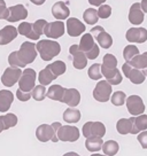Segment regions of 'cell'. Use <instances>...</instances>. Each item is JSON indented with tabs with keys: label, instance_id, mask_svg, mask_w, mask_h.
Wrapping results in <instances>:
<instances>
[{
	"label": "cell",
	"instance_id": "obj_45",
	"mask_svg": "<svg viewBox=\"0 0 147 156\" xmlns=\"http://www.w3.org/2000/svg\"><path fill=\"white\" fill-rule=\"evenodd\" d=\"M137 139L139 144H140V146L144 149H147V131H142L140 133H138Z\"/></svg>",
	"mask_w": 147,
	"mask_h": 156
},
{
	"label": "cell",
	"instance_id": "obj_51",
	"mask_svg": "<svg viewBox=\"0 0 147 156\" xmlns=\"http://www.w3.org/2000/svg\"><path fill=\"white\" fill-rule=\"evenodd\" d=\"M4 131V126H2V122H1V117H0V133Z\"/></svg>",
	"mask_w": 147,
	"mask_h": 156
},
{
	"label": "cell",
	"instance_id": "obj_35",
	"mask_svg": "<svg viewBox=\"0 0 147 156\" xmlns=\"http://www.w3.org/2000/svg\"><path fill=\"white\" fill-rule=\"evenodd\" d=\"M83 19L88 24L94 25L97 22H98V20H99L97 9H94V8H88V9L84 12Z\"/></svg>",
	"mask_w": 147,
	"mask_h": 156
},
{
	"label": "cell",
	"instance_id": "obj_38",
	"mask_svg": "<svg viewBox=\"0 0 147 156\" xmlns=\"http://www.w3.org/2000/svg\"><path fill=\"white\" fill-rule=\"evenodd\" d=\"M101 67L106 69H115L117 67V58L113 54H106L102 58Z\"/></svg>",
	"mask_w": 147,
	"mask_h": 156
},
{
	"label": "cell",
	"instance_id": "obj_26",
	"mask_svg": "<svg viewBox=\"0 0 147 156\" xmlns=\"http://www.w3.org/2000/svg\"><path fill=\"white\" fill-rule=\"evenodd\" d=\"M66 88L60 86V85H51V87L48 88V91L46 92V97L49 98L51 100L54 101H60L62 102V99H63V94Z\"/></svg>",
	"mask_w": 147,
	"mask_h": 156
},
{
	"label": "cell",
	"instance_id": "obj_14",
	"mask_svg": "<svg viewBox=\"0 0 147 156\" xmlns=\"http://www.w3.org/2000/svg\"><path fill=\"white\" fill-rule=\"evenodd\" d=\"M44 34L46 37L53 39H58L64 34V23L62 21H54L47 23L45 27Z\"/></svg>",
	"mask_w": 147,
	"mask_h": 156
},
{
	"label": "cell",
	"instance_id": "obj_48",
	"mask_svg": "<svg viewBox=\"0 0 147 156\" xmlns=\"http://www.w3.org/2000/svg\"><path fill=\"white\" fill-rule=\"evenodd\" d=\"M140 7H142V10L144 13H147V0H142Z\"/></svg>",
	"mask_w": 147,
	"mask_h": 156
},
{
	"label": "cell",
	"instance_id": "obj_12",
	"mask_svg": "<svg viewBox=\"0 0 147 156\" xmlns=\"http://www.w3.org/2000/svg\"><path fill=\"white\" fill-rule=\"evenodd\" d=\"M69 53H70L71 58H73V64L76 69L82 70V69H84L88 66V58H86L85 53H83V52L79 49L78 45H73V46H70Z\"/></svg>",
	"mask_w": 147,
	"mask_h": 156
},
{
	"label": "cell",
	"instance_id": "obj_21",
	"mask_svg": "<svg viewBox=\"0 0 147 156\" xmlns=\"http://www.w3.org/2000/svg\"><path fill=\"white\" fill-rule=\"evenodd\" d=\"M52 14L58 21H62L69 17L70 14V9L68 8V2H63V1H58L55 2L52 7Z\"/></svg>",
	"mask_w": 147,
	"mask_h": 156
},
{
	"label": "cell",
	"instance_id": "obj_32",
	"mask_svg": "<svg viewBox=\"0 0 147 156\" xmlns=\"http://www.w3.org/2000/svg\"><path fill=\"white\" fill-rule=\"evenodd\" d=\"M101 149L103 151V153H105L106 156H114L117 154L118 149H120V146H118V144L116 141H114V140H108V141L103 142Z\"/></svg>",
	"mask_w": 147,
	"mask_h": 156
},
{
	"label": "cell",
	"instance_id": "obj_10",
	"mask_svg": "<svg viewBox=\"0 0 147 156\" xmlns=\"http://www.w3.org/2000/svg\"><path fill=\"white\" fill-rule=\"evenodd\" d=\"M125 103H127V112L132 116L142 115L145 112V105H144L142 99L139 95H130L129 98H127Z\"/></svg>",
	"mask_w": 147,
	"mask_h": 156
},
{
	"label": "cell",
	"instance_id": "obj_9",
	"mask_svg": "<svg viewBox=\"0 0 147 156\" xmlns=\"http://www.w3.org/2000/svg\"><path fill=\"white\" fill-rule=\"evenodd\" d=\"M122 70L123 73H124V77H127L132 84H136V85H139V84H142L145 82V73L142 70H138L136 68H132L130 64L125 62V63L122 66Z\"/></svg>",
	"mask_w": 147,
	"mask_h": 156
},
{
	"label": "cell",
	"instance_id": "obj_6",
	"mask_svg": "<svg viewBox=\"0 0 147 156\" xmlns=\"http://www.w3.org/2000/svg\"><path fill=\"white\" fill-rule=\"evenodd\" d=\"M112 85L107 80H100L93 90V98L99 102H107L112 97Z\"/></svg>",
	"mask_w": 147,
	"mask_h": 156
},
{
	"label": "cell",
	"instance_id": "obj_24",
	"mask_svg": "<svg viewBox=\"0 0 147 156\" xmlns=\"http://www.w3.org/2000/svg\"><path fill=\"white\" fill-rule=\"evenodd\" d=\"M14 101V94L8 90L0 91V112H6L9 110L12 103Z\"/></svg>",
	"mask_w": 147,
	"mask_h": 156
},
{
	"label": "cell",
	"instance_id": "obj_54",
	"mask_svg": "<svg viewBox=\"0 0 147 156\" xmlns=\"http://www.w3.org/2000/svg\"><path fill=\"white\" fill-rule=\"evenodd\" d=\"M74 156H81V155H78L77 153H75V154H74Z\"/></svg>",
	"mask_w": 147,
	"mask_h": 156
},
{
	"label": "cell",
	"instance_id": "obj_42",
	"mask_svg": "<svg viewBox=\"0 0 147 156\" xmlns=\"http://www.w3.org/2000/svg\"><path fill=\"white\" fill-rule=\"evenodd\" d=\"M47 21L46 20H38V21H36L34 24H32V27H34V32L38 34V36H41V34H44V30H45V27L47 25Z\"/></svg>",
	"mask_w": 147,
	"mask_h": 156
},
{
	"label": "cell",
	"instance_id": "obj_41",
	"mask_svg": "<svg viewBox=\"0 0 147 156\" xmlns=\"http://www.w3.org/2000/svg\"><path fill=\"white\" fill-rule=\"evenodd\" d=\"M8 63L10 64V67H13V68H24L25 66L24 64H22L20 62V60L17 58V52L14 51V52H12L9 54V56H8Z\"/></svg>",
	"mask_w": 147,
	"mask_h": 156
},
{
	"label": "cell",
	"instance_id": "obj_40",
	"mask_svg": "<svg viewBox=\"0 0 147 156\" xmlns=\"http://www.w3.org/2000/svg\"><path fill=\"white\" fill-rule=\"evenodd\" d=\"M110 100H112V103H113L114 106L120 107V106H123L124 102L127 101V95H125V93L122 92V91H117V92H115L113 95H112Z\"/></svg>",
	"mask_w": 147,
	"mask_h": 156
},
{
	"label": "cell",
	"instance_id": "obj_22",
	"mask_svg": "<svg viewBox=\"0 0 147 156\" xmlns=\"http://www.w3.org/2000/svg\"><path fill=\"white\" fill-rule=\"evenodd\" d=\"M101 73H102V76L106 77V80L110 85H118V84L122 83V73H120V70L117 68L106 69L101 67Z\"/></svg>",
	"mask_w": 147,
	"mask_h": 156
},
{
	"label": "cell",
	"instance_id": "obj_27",
	"mask_svg": "<svg viewBox=\"0 0 147 156\" xmlns=\"http://www.w3.org/2000/svg\"><path fill=\"white\" fill-rule=\"evenodd\" d=\"M127 63L130 64L132 68H136L138 70H145V69H147V52L142 53V55L140 54L136 55Z\"/></svg>",
	"mask_w": 147,
	"mask_h": 156
},
{
	"label": "cell",
	"instance_id": "obj_5",
	"mask_svg": "<svg viewBox=\"0 0 147 156\" xmlns=\"http://www.w3.org/2000/svg\"><path fill=\"white\" fill-rule=\"evenodd\" d=\"M19 86L20 90L23 92L30 93L34 87V83H36V71L34 69H25L21 75L20 79H19Z\"/></svg>",
	"mask_w": 147,
	"mask_h": 156
},
{
	"label": "cell",
	"instance_id": "obj_50",
	"mask_svg": "<svg viewBox=\"0 0 147 156\" xmlns=\"http://www.w3.org/2000/svg\"><path fill=\"white\" fill-rule=\"evenodd\" d=\"M74 154H75V151H69V153H66L63 156H74Z\"/></svg>",
	"mask_w": 147,
	"mask_h": 156
},
{
	"label": "cell",
	"instance_id": "obj_4",
	"mask_svg": "<svg viewBox=\"0 0 147 156\" xmlns=\"http://www.w3.org/2000/svg\"><path fill=\"white\" fill-rule=\"evenodd\" d=\"M106 134V126L101 122H88L83 125V136L88 138H102Z\"/></svg>",
	"mask_w": 147,
	"mask_h": 156
},
{
	"label": "cell",
	"instance_id": "obj_36",
	"mask_svg": "<svg viewBox=\"0 0 147 156\" xmlns=\"http://www.w3.org/2000/svg\"><path fill=\"white\" fill-rule=\"evenodd\" d=\"M138 54H139V49H138L137 46L127 45V46L124 47V51H123V58L125 60V62H129Z\"/></svg>",
	"mask_w": 147,
	"mask_h": 156
},
{
	"label": "cell",
	"instance_id": "obj_25",
	"mask_svg": "<svg viewBox=\"0 0 147 156\" xmlns=\"http://www.w3.org/2000/svg\"><path fill=\"white\" fill-rule=\"evenodd\" d=\"M17 32L22 36H24L27 38L29 39H32V40H38L39 39V36L34 32V27L31 23L29 22H23V23H21L19 25V28H17Z\"/></svg>",
	"mask_w": 147,
	"mask_h": 156
},
{
	"label": "cell",
	"instance_id": "obj_23",
	"mask_svg": "<svg viewBox=\"0 0 147 156\" xmlns=\"http://www.w3.org/2000/svg\"><path fill=\"white\" fill-rule=\"evenodd\" d=\"M130 119L132 122L131 134H138V133L147 130V115L142 114L139 116H132Z\"/></svg>",
	"mask_w": 147,
	"mask_h": 156
},
{
	"label": "cell",
	"instance_id": "obj_33",
	"mask_svg": "<svg viewBox=\"0 0 147 156\" xmlns=\"http://www.w3.org/2000/svg\"><path fill=\"white\" fill-rule=\"evenodd\" d=\"M0 117H1V122H2L4 130H8V129L15 126L17 124V117H16V115L12 114V112H8V114L2 115V116Z\"/></svg>",
	"mask_w": 147,
	"mask_h": 156
},
{
	"label": "cell",
	"instance_id": "obj_34",
	"mask_svg": "<svg viewBox=\"0 0 147 156\" xmlns=\"http://www.w3.org/2000/svg\"><path fill=\"white\" fill-rule=\"evenodd\" d=\"M55 79H56V78L51 73V71H49L47 68L40 70L39 75H38V80H39L40 85H44V86L51 84L53 80H55Z\"/></svg>",
	"mask_w": 147,
	"mask_h": 156
},
{
	"label": "cell",
	"instance_id": "obj_30",
	"mask_svg": "<svg viewBox=\"0 0 147 156\" xmlns=\"http://www.w3.org/2000/svg\"><path fill=\"white\" fill-rule=\"evenodd\" d=\"M103 141L102 138H88L85 140V147L88 151H92V153H95V151H99L101 148H102Z\"/></svg>",
	"mask_w": 147,
	"mask_h": 156
},
{
	"label": "cell",
	"instance_id": "obj_46",
	"mask_svg": "<svg viewBox=\"0 0 147 156\" xmlns=\"http://www.w3.org/2000/svg\"><path fill=\"white\" fill-rule=\"evenodd\" d=\"M16 98L22 101V102H25V101H28L30 98H31V92L30 93H27V92H23V91H21L20 88L16 91Z\"/></svg>",
	"mask_w": 147,
	"mask_h": 156
},
{
	"label": "cell",
	"instance_id": "obj_37",
	"mask_svg": "<svg viewBox=\"0 0 147 156\" xmlns=\"http://www.w3.org/2000/svg\"><path fill=\"white\" fill-rule=\"evenodd\" d=\"M46 92L47 91L44 85H37L31 91V97L34 98L36 101H44V99L46 98Z\"/></svg>",
	"mask_w": 147,
	"mask_h": 156
},
{
	"label": "cell",
	"instance_id": "obj_1",
	"mask_svg": "<svg viewBox=\"0 0 147 156\" xmlns=\"http://www.w3.org/2000/svg\"><path fill=\"white\" fill-rule=\"evenodd\" d=\"M36 49L39 53L41 60H44V61H51L56 55H59L61 52L59 43H56L54 40H49V39L39 40L36 44Z\"/></svg>",
	"mask_w": 147,
	"mask_h": 156
},
{
	"label": "cell",
	"instance_id": "obj_8",
	"mask_svg": "<svg viewBox=\"0 0 147 156\" xmlns=\"http://www.w3.org/2000/svg\"><path fill=\"white\" fill-rule=\"evenodd\" d=\"M90 34H92V37L97 40L98 45L100 47H102V48H109L113 45V38L100 25H97V27L92 28Z\"/></svg>",
	"mask_w": 147,
	"mask_h": 156
},
{
	"label": "cell",
	"instance_id": "obj_3",
	"mask_svg": "<svg viewBox=\"0 0 147 156\" xmlns=\"http://www.w3.org/2000/svg\"><path fill=\"white\" fill-rule=\"evenodd\" d=\"M17 52V58L20 60V62L22 64H30L32 63L36 56H37V49H36V45L31 41H24L21 45V47Z\"/></svg>",
	"mask_w": 147,
	"mask_h": 156
},
{
	"label": "cell",
	"instance_id": "obj_43",
	"mask_svg": "<svg viewBox=\"0 0 147 156\" xmlns=\"http://www.w3.org/2000/svg\"><path fill=\"white\" fill-rule=\"evenodd\" d=\"M98 17L99 19H108L110 15H112V7L108 5H101L99 6L98 9Z\"/></svg>",
	"mask_w": 147,
	"mask_h": 156
},
{
	"label": "cell",
	"instance_id": "obj_47",
	"mask_svg": "<svg viewBox=\"0 0 147 156\" xmlns=\"http://www.w3.org/2000/svg\"><path fill=\"white\" fill-rule=\"evenodd\" d=\"M106 0H88L90 5L92 6H101Z\"/></svg>",
	"mask_w": 147,
	"mask_h": 156
},
{
	"label": "cell",
	"instance_id": "obj_29",
	"mask_svg": "<svg viewBox=\"0 0 147 156\" xmlns=\"http://www.w3.org/2000/svg\"><path fill=\"white\" fill-rule=\"evenodd\" d=\"M116 130L120 134H129L132 130V122L130 118H121L116 124Z\"/></svg>",
	"mask_w": 147,
	"mask_h": 156
},
{
	"label": "cell",
	"instance_id": "obj_20",
	"mask_svg": "<svg viewBox=\"0 0 147 156\" xmlns=\"http://www.w3.org/2000/svg\"><path fill=\"white\" fill-rule=\"evenodd\" d=\"M62 102L68 105L70 108L77 107L81 102V94L76 88H66Z\"/></svg>",
	"mask_w": 147,
	"mask_h": 156
},
{
	"label": "cell",
	"instance_id": "obj_11",
	"mask_svg": "<svg viewBox=\"0 0 147 156\" xmlns=\"http://www.w3.org/2000/svg\"><path fill=\"white\" fill-rule=\"evenodd\" d=\"M36 136L41 142H47L52 140L53 142H58L59 139L54 133V129L49 124H41L36 130Z\"/></svg>",
	"mask_w": 147,
	"mask_h": 156
},
{
	"label": "cell",
	"instance_id": "obj_17",
	"mask_svg": "<svg viewBox=\"0 0 147 156\" xmlns=\"http://www.w3.org/2000/svg\"><path fill=\"white\" fill-rule=\"evenodd\" d=\"M85 31V25L76 17L67 20V32L70 37H78Z\"/></svg>",
	"mask_w": 147,
	"mask_h": 156
},
{
	"label": "cell",
	"instance_id": "obj_7",
	"mask_svg": "<svg viewBox=\"0 0 147 156\" xmlns=\"http://www.w3.org/2000/svg\"><path fill=\"white\" fill-rule=\"evenodd\" d=\"M58 139L64 142H75L79 139L78 127L71 125H62L56 133Z\"/></svg>",
	"mask_w": 147,
	"mask_h": 156
},
{
	"label": "cell",
	"instance_id": "obj_44",
	"mask_svg": "<svg viewBox=\"0 0 147 156\" xmlns=\"http://www.w3.org/2000/svg\"><path fill=\"white\" fill-rule=\"evenodd\" d=\"M8 17V8L6 6L5 0H0V20H7Z\"/></svg>",
	"mask_w": 147,
	"mask_h": 156
},
{
	"label": "cell",
	"instance_id": "obj_52",
	"mask_svg": "<svg viewBox=\"0 0 147 156\" xmlns=\"http://www.w3.org/2000/svg\"><path fill=\"white\" fill-rule=\"evenodd\" d=\"M91 156H106V155H101V154H98V153H97V154H92Z\"/></svg>",
	"mask_w": 147,
	"mask_h": 156
},
{
	"label": "cell",
	"instance_id": "obj_39",
	"mask_svg": "<svg viewBox=\"0 0 147 156\" xmlns=\"http://www.w3.org/2000/svg\"><path fill=\"white\" fill-rule=\"evenodd\" d=\"M88 77L91 78L92 80H99L100 78L102 77V73H101V64L94 63L92 64L88 71Z\"/></svg>",
	"mask_w": 147,
	"mask_h": 156
},
{
	"label": "cell",
	"instance_id": "obj_2",
	"mask_svg": "<svg viewBox=\"0 0 147 156\" xmlns=\"http://www.w3.org/2000/svg\"><path fill=\"white\" fill-rule=\"evenodd\" d=\"M79 49L85 53L88 60H94L99 56L100 49H99V45L94 41V38L92 37L91 34H85L83 37L81 38V43L78 45Z\"/></svg>",
	"mask_w": 147,
	"mask_h": 156
},
{
	"label": "cell",
	"instance_id": "obj_53",
	"mask_svg": "<svg viewBox=\"0 0 147 156\" xmlns=\"http://www.w3.org/2000/svg\"><path fill=\"white\" fill-rule=\"evenodd\" d=\"M142 71H144V73H145V76L147 77V69H145V70H142Z\"/></svg>",
	"mask_w": 147,
	"mask_h": 156
},
{
	"label": "cell",
	"instance_id": "obj_13",
	"mask_svg": "<svg viewBox=\"0 0 147 156\" xmlns=\"http://www.w3.org/2000/svg\"><path fill=\"white\" fill-rule=\"evenodd\" d=\"M21 75H22V70L20 68H9L5 69V71L1 76V83L4 84L7 87H12L14 86V84H16L20 79Z\"/></svg>",
	"mask_w": 147,
	"mask_h": 156
},
{
	"label": "cell",
	"instance_id": "obj_49",
	"mask_svg": "<svg viewBox=\"0 0 147 156\" xmlns=\"http://www.w3.org/2000/svg\"><path fill=\"white\" fill-rule=\"evenodd\" d=\"M32 4H34V5H37V6H40V5H43L46 0H30Z\"/></svg>",
	"mask_w": 147,
	"mask_h": 156
},
{
	"label": "cell",
	"instance_id": "obj_18",
	"mask_svg": "<svg viewBox=\"0 0 147 156\" xmlns=\"http://www.w3.org/2000/svg\"><path fill=\"white\" fill-rule=\"evenodd\" d=\"M145 20V15L144 12L142 10L140 4L139 2H134L131 7H130V12H129V21L130 23L133 25H140Z\"/></svg>",
	"mask_w": 147,
	"mask_h": 156
},
{
	"label": "cell",
	"instance_id": "obj_16",
	"mask_svg": "<svg viewBox=\"0 0 147 156\" xmlns=\"http://www.w3.org/2000/svg\"><path fill=\"white\" fill-rule=\"evenodd\" d=\"M28 17V10L23 5H15L8 8V17L7 21L10 23H14L21 20H24Z\"/></svg>",
	"mask_w": 147,
	"mask_h": 156
},
{
	"label": "cell",
	"instance_id": "obj_31",
	"mask_svg": "<svg viewBox=\"0 0 147 156\" xmlns=\"http://www.w3.org/2000/svg\"><path fill=\"white\" fill-rule=\"evenodd\" d=\"M63 119L67 123H78L81 121V112L76 108H68L63 112Z\"/></svg>",
	"mask_w": 147,
	"mask_h": 156
},
{
	"label": "cell",
	"instance_id": "obj_28",
	"mask_svg": "<svg viewBox=\"0 0 147 156\" xmlns=\"http://www.w3.org/2000/svg\"><path fill=\"white\" fill-rule=\"evenodd\" d=\"M46 68L48 69L49 71H51V73L55 78H58L59 76L63 75L66 73V70H67V67H66L64 62H62V61H54L53 63L47 64Z\"/></svg>",
	"mask_w": 147,
	"mask_h": 156
},
{
	"label": "cell",
	"instance_id": "obj_15",
	"mask_svg": "<svg viewBox=\"0 0 147 156\" xmlns=\"http://www.w3.org/2000/svg\"><path fill=\"white\" fill-rule=\"evenodd\" d=\"M125 37L129 43L142 44L147 40V30L145 28H131L127 31Z\"/></svg>",
	"mask_w": 147,
	"mask_h": 156
},
{
	"label": "cell",
	"instance_id": "obj_19",
	"mask_svg": "<svg viewBox=\"0 0 147 156\" xmlns=\"http://www.w3.org/2000/svg\"><path fill=\"white\" fill-rule=\"evenodd\" d=\"M17 29L13 25H6L0 30V45H8L17 37Z\"/></svg>",
	"mask_w": 147,
	"mask_h": 156
}]
</instances>
